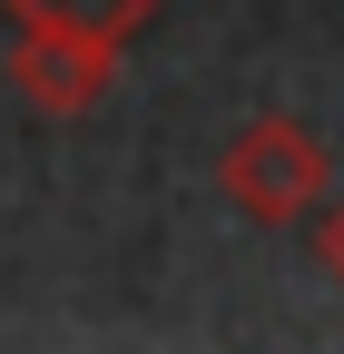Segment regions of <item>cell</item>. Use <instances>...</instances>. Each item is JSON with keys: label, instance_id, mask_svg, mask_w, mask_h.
Returning <instances> with one entry per match:
<instances>
[{"label": "cell", "instance_id": "obj_1", "mask_svg": "<svg viewBox=\"0 0 344 354\" xmlns=\"http://www.w3.org/2000/svg\"><path fill=\"white\" fill-rule=\"evenodd\" d=\"M217 187L236 216H256V227H285V216H315L325 187H334V167H325V138L315 128H295V118H246L227 158H217Z\"/></svg>", "mask_w": 344, "mask_h": 354}, {"label": "cell", "instance_id": "obj_2", "mask_svg": "<svg viewBox=\"0 0 344 354\" xmlns=\"http://www.w3.org/2000/svg\"><path fill=\"white\" fill-rule=\"evenodd\" d=\"M108 79H118V50H99V39H79V30H20L10 39V99L30 118H89L108 99Z\"/></svg>", "mask_w": 344, "mask_h": 354}, {"label": "cell", "instance_id": "obj_3", "mask_svg": "<svg viewBox=\"0 0 344 354\" xmlns=\"http://www.w3.org/2000/svg\"><path fill=\"white\" fill-rule=\"evenodd\" d=\"M20 30H79V39H99V50H128L148 20H157V0H0Z\"/></svg>", "mask_w": 344, "mask_h": 354}, {"label": "cell", "instance_id": "obj_4", "mask_svg": "<svg viewBox=\"0 0 344 354\" xmlns=\"http://www.w3.org/2000/svg\"><path fill=\"white\" fill-rule=\"evenodd\" d=\"M325 266H334V276H344V207L325 216Z\"/></svg>", "mask_w": 344, "mask_h": 354}]
</instances>
